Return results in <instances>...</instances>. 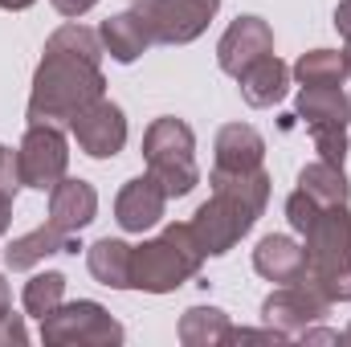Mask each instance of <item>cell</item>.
<instances>
[{"label": "cell", "mask_w": 351, "mask_h": 347, "mask_svg": "<svg viewBox=\"0 0 351 347\" xmlns=\"http://www.w3.org/2000/svg\"><path fill=\"white\" fill-rule=\"evenodd\" d=\"M106 94L102 78V41L98 29H86L82 21H66L45 37L33 90H29V106L25 119L29 123H53V127H70L90 102H98Z\"/></svg>", "instance_id": "obj_1"}, {"label": "cell", "mask_w": 351, "mask_h": 347, "mask_svg": "<svg viewBox=\"0 0 351 347\" xmlns=\"http://www.w3.org/2000/svg\"><path fill=\"white\" fill-rule=\"evenodd\" d=\"M306 282L331 302H351V204H323L302 229Z\"/></svg>", "instance_id": "obj_2"}, {"label": "cell", "mask_w": 351, "mask_h": 347, "mask_svg": "<svg viewBox=\"0 0 351 347\" xmlns=\"http://www.w3.org/2000/svg\"><path fill=\"white\" fill-rule=\"evenodd\" d=\"M200 265H204V250L196 246L192 225L188 221L164 225L156 237H147L131 250V290L172 294L200 274Z\"/></svg>", "instance_id": "obj_3"}, {"label": "cell", "mask_w": 351, "mask_h": 347, "mask_svg": "<svg viewBox=\"0 0 351 347\" xmlns=\"http://www.w3.org/2000/svg\"><path fill=\"white\" fill-rule=\"evenodd\" d=\"M143 164L147 172L164 184L168 196H188L200 184V164H196V135L184 119L160 115L143 131Z\"/></svg>", "instance_id": "obj_4"}, {"label": "cell", "mask_w": 351, "mask_h": 347, "mask_svg": "<svg viewBox=\"0 0 351 347\" xmlns=\"http://www.w3.org/2000/svg\"><path fill=\"white\" fill-rule=\"evenodd\" d=\"M294 119L311 131V143L319 160L339 164L348 160V123H351V98L343 86H298L294 98Z\"/></svg>", "instance_id": "obj_5"}, {"label": "cell", "mask_w": 351, "mask_h": 347, "mask_svg": "<svg viewBox=\"0 0 351 347\" xmlns=\"http://www.w3.org/2000/svg\"><path fill=\"white\" fill-rule=\"evenodd\" d=\"M123 339H127L123 323L94 298L62 302L41 319V344L49 347H119Z\"/></svg>", "instance_id": "obj_6"}, {"label": "cell", "mask_w": 351, "mask_h": 347, "mask_svg": "<svg viewBox=\"0 0 351 347\" xmlns=\"http://www.w3.org/2000/svg\"><path fill=\"white\" fill-rule=\"evenodd\" d=\"M70 172V139L53 123H29L16 147V176L21 188L49 192L62 176Z\"/></svg>", "instance_id": "obj_7"}, {"label": "cell", "mask_w": 351, "mask_h": 347, "mask_svg": "<svg viewBox=\"0 0 351 347\" xmlns=\"http://www.w3.org/2000/svg\"><path fill=\"white\" fill-rule=\"evenodd\" d=\"M131 8L147 21L156 45H192L213 25L221 0H135Z\"/></svg>", "instance_id": "obj_8"}, {"label": "cell", "mask_w": 351, "mask_h": 347, "mask_svg": "<svg viewBox=\"0 0 351 347\" xmlns=\"http://www.w3.org/2000/svg\"><path fill=\"white\" fill-rule=\"evenodd\" d=\"M331 307L335 302L327 294H319L306 278H298V282L274 286L262 298V323L274 327V331H282L286 339H298L311 323H323L331 315Z\"/></svg>", "instance_id": "obj_9"}, {"label": "cell", "mask_w": 351, "mask_h": 347, "mask_svg": "<svg viewBox=\"0 0 351 347\" xmlns=\"http://www.w3.org/2000/svg\"><path fill=\"white\" fill-rule=\"evenodd\" d=\"M192 237H196V246L204 250V258H225L254 225H258V217L245 208V204H237L233 196H225V192H213L196 213H192Z\"/></svg>", "instance_id": "obj_10"}, {"label": "cell", "mask_w": 351, "mask_h": 347, "mask_svg": "<svg viewBox=\"0 0 351 347\" xmlns=\"http://www.w3.org/2000/svg\"><path fill=\"white\" fill-rule=\"evenodd\" d=\"M70 135L78 139V147L90 160H114L127 147V115L119 102H110L106 94L98 102H90L86 110L70 123Z\"/></svg>", "instance_id": "obj_11"}, {"label": "cell", "mask_w": 351, "mask_h": 347, "mask_svg": "<svg viewBox=\"0 0 351 347\" xmlns=\"http://www.w3.org/2000/svg\"><path fill=\"white\" fill-rule=\"evenodd\" d=\"M168 200H172V196L164 192V184L152 172L131 176V180L119 188V196H114V221H119L123 233H147V229H156V225L164 221Z\"/></svg>", "instance_id": "obj_12"}, {"label": "cell", "mask_w": 351, "mask_h": 347, "mask_svg": "<svg viewBox=\"0 0 351 347\" xmlns=\"http://www.w3.org/2000/svg\"><path fill=\"white\" fill-rule=\"evenodd\" d=\"M265 53H274V29L262 16H237V21H229V29L217 41V66L229 78H237L241 70H250Z\"/></svg>", "instance_id": "obj_13"}, {"label": "cell", "mask_w": 351, "mask_h": 347, "mask_svg": "<svg viewBox=\"0 0 351 347\" xmlns=\"http://www.w3.org/2000/svg\"><path fill=\"white\" fill-rule=\"evenodd\" d=\"M78 250H82V246L74 241V233H62L53 221H45V225L29 229L25 237H12V241H8L4 265H8L12 274H29V270H37L41 261L58 258V254H78Z\"/></svg>", "instance_id": "obj_14"}, {"label": "cell", "mask_w": 351, "mask_h": 347, "mask_svg": "<svg viewBox=\"0 0 351 347\" xmlns=\"http://www.w3.org/2000/svg\"><path fill=\"white\" fill-rule=\"evenodd\" d=\"M98 217V192L90 180L78 176H62L53 188H49V221L62 229V233H82L90 221Z\"/></svg>", "instance_id": "obj_15"}, {"label": "cell", "mask_w": 351, "mask_h": 347, "mask_svg": "<svg viewBox=\"0 0 351 347\" xmlns=\"http://www.w3.org/2000/svg\"><path fill=\"white\" fill-rule=\"evenodd\" d=\"M265 164V139L250 123H225L213 139V168L217 172H254Z\"/></svg>", "instance_id": "obj_16"}, {"label": "cell", "mask_w": 351, "mask_h": 347, "mask_svg": "<svg viewBox=\"0 0 351 347\" xmlns=\"http://www.w3.org/2000/svg\"><path fill=\"white\" fill-rule=\"evenodd\" d=\"M98 41H102V53H110V62H119V66L139 62V58L156 45L147 21H143L135 8H123V12L106 16V21L98 25Z\"/></svg>", "instance_id": "obj_17"}, {"label": "cell", "mask_w": 351, "mask_h": 347, "mask_svg": "<svg viewBox=\"0 0 351 347\" xmlns=\"http://www.w3.org/2000/svg\"><path fill=\"white\" fill-rule=\"evenodd\" d=\"M237 86H241L245 106L269 110V106H278V102L286 98V90H290V66H286L278 53H265V58H258L250 70L237 74Z\"/></svg>", "instance_id": "obj_18"}, {"label": "cell", "mask_w": 351, "mask_h": 347, "mask_svg": "<svg viewBox=\"0 0 351 347\" xmlns=\"http://www.w3.org/2000/svg\"><path fill=\"white\" fill-rule=\"evenodd\" d=\"M254 270L265 282H298L306 274V250L290 233H265L254 250Z\"/></svg>", "instance_id": "obj_19"}, {"label": "cell", "mask_w": 351, "mask_h": 347, "mask_svg": "<svg viewBox=\"0 0 351 347\" xmlns=\"http://www.w3.org/2000/svg\"><path fill=\"white\" fill-rule=\"evenodd\" d=\"M131 250L123 237H98L86 250V270L94 282L110 290H131Z\"/></svg>", "instance_id": "obj_20"}, {"label": "cell", "mask_w": 351, "mask_h": 347, "mask_svg": "<svg viewBox=\"0 0 351 347\" xmlns=\"http://www.w3.org/2000/svg\"><path fill=\"white\" fill-rule=\"evenodd\" d=\"M208 184H213V192H225V196H233L237 204H245L254 217H262L265 204H269V172L265 168H254V172H217L208 176Z\"/></svg>", "instance_id": "obj_21"}, {"label": "cell", "mask_w": 351, "mask_h": 347, "mask_svg": "<svg viewBox=\"0 0 351 347\" xmlns=\"http://www.w3.org/2000/svg\"><path fill=\"white\" fill-rule=\"evenodd\" d=\"M290 78L298 86H343L351 78L343 49H311L290 66Z\"/></svg>", "instance_id": "obj_22"}, {"label": "cell", "mask_w": 351, "mask_h": 347, "mask_svg": "<svg viewBox=\"0 0 351 347\" xmlns=\"http://www.w3.org/2000/svg\"><path fill=\"white\" fill-rule=\"evenodd\" d=\"M229 327H233V319L221 307H188L180 315L176 335H180L184 347H221L225 335H229Z\"/></svg>", "instance_id": "obj_23"}, {"label": "cell", "mask_w": 351, "mask_h": 347, "mask_svg": "<svg viewBox=\"0 0 351 347\" xmlns=\"http://www.w3.org/2000/svg\"><path fill=\"white\" fill-rule=\"evenodd\" d=\"M298 192H306L315 204H351V184L339 164L315 160L298 172Z\"/></svg>", "instance_id": "obj_24"}, {"label": "cell", "mask_w": 351, "mask_h": 347, "mask_svg": "<svg viewBox=\"0 0 351 347\" xmlns=\"http://www.w3.org/2000/svg\"><path fill=\"white\" fill-rule=\"evenodd\" d=\"M66 302V274L62 270H37L29 282H25V294H21V307L29 319H45L53 307Z\"/></svg>", "instance_id": "obj_25"}, {"label": "cell", "mask_w": 351, "mask_h": 347, "mask_svg": "<svg viewBox=\"0 0 351 347\" xmlns=\"http://www.w3.org/2000/svg\"><path fill=\"white\" fill-rule=\"evenodd\" d=\"M8 344H29V331H25V315H12V311H4L0 315V347Z\"/></svg>", "instance_id": "obj_26"}, {"label": "cell", "mask_w": 351, "mask_h": 347, "mask_svg": "<svg viewBox=\"0 0 351 347\" xmlns=\"http://www.w3.org/2000/svg\"><path fill=\"white\" fill-rule=\"evenodd\" d=\"M0 188H21V176H16V152H8L4 143H0Z\"/></svg>", "instance_id": "obj_27"}, {"label": "cell", "mask_w": 351, "mask_h": 347, "mask_svg": "<svg viewBox=\"0 0 351 347\" xmlns=\"http://www.w3.org/2000/svg\"><path fill=\"white\" fill-rule=\"evenodd\" d=\"M49 4H53V12H58V16H66V21H78V16H86L98 0H49Z\"/></svg>", "instance_id": "obj_28"}, {"label": "cell", "mask_w": 351, "mask_h": 347, "mask_svg": "<svg viewBox=\"0 0 351 347\" xmlns=\"http://www.w3.org/2000/svg\"><path fill=\"white\" fill-rule=\"evenodd\" d=\"M335 29H339L343 45H351V0H339L335 4Z\"/></svg>", "instance_id": "obj_29"}, {"label": "cell", "mask_w": 351, "mask_h": 347, "mask_svg": "<svg viewBox=\"0 0 351 347\" xmlns=\"http://www.w3.org/2000/svg\"><path fill=\"white\" fill-rule=\"evenodd\" d=\"M12 204H16V192H12V188H0V237H4L8 225H12Z\"/></svg>", "instance_id": "obj_30"}, {"label": "cell", "mask_w": 351, "mask_h": 347, "mask_svg": "<svg viewBox=\"0 0 351 347\" xmlns=\"http://www.w3.org/2000/svg\"><path fill=\"white\" fill-rule=\"evenodd\" d=\"M37 0H0V8L4 12H25V8H33Z\"/></svg>", "instance_id": "obj_31"}, {"label": "cell", "mask_w": 351, "mask_h": 347, "mask_svg": "<svg viewBox=\"0 0 351 347\" xmlns=\"http://www.w3.org/2000/svg\"><path fill=\"white\" fill-rule=\"evenodd\" d=\"M4 311H12V294H8V282H4V274H0V315Z\"/></svg>", "instance_id": "obj_32"}, {"label": "cell", "mask_w": 351, "mask_h": 347, "mask_svg": "<svg viewBox=\"0 0 351 347\" xmlns=\"http://www.w3.org/2000/svg\"><path fill=\"white\" fill-rule=\"evenodd\" d=\"M339 344H348V347H351V323L343 327V331H339Z\"/></svg>", "instance_id": "obj_33"}, {"label": "cell", "mask_w": 351, "mask_h": 347, "mask_svg": "<svg viewBox=\"0 0 351 347\" xmlns=\"http://www.w3.org/2000/svg\"><path fill=\"white\" fill-rule=\"evenodd\" d=\"M343 53H348V70H351V45H343Z\"/></svg>", "instance_id": "obj_34"}]
</instances>
